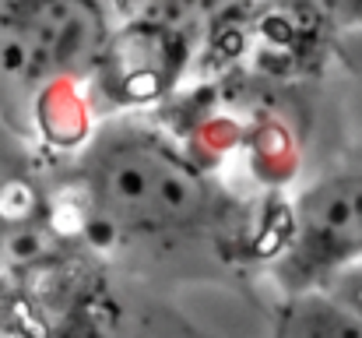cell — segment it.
Returning a JSON list of instances; mask_svg holds the SVG:
<instances>
[{"mask_svg": "<svg viewBox=\"0 0 362 338\" xmlns=\"http://www.w3.org/2000/svg\"><path fill=\"white\" fill-rule=\"evenodd\" d=\"M92 208L106 229L187 232L215 215L211 184L155 130L110 123L81 166Z\"/></svg>", "mask_w": 362, "mask_h": 338, "instance_id": "1", "label": "cell"}, {"mask_svg": "<svg viewBox=\"0 0 362 338\" xmlns=\"http://www.w3.org/2000/svg\"><path fill=\"white\" fill-rule=\"evenodd\" d=\"M106 53L99 0H0V74L25 92L46 74H81Z\"/></svg>", "mask_w": 362, "mask_h": 338, "instance_id": "2", "label": "cell"}, {"mask_svg": "<svg viewBox=\"0 0 362 338\" xmlns=\"http://www.w3.org/2000/svg\"><path fill=\"white\" fill-rule=\"evenodd\" d=\"M306 222L317 243L327 250L356 247L362 240V180H334L306 201Z\"/></svg>", "mask_w": 362, "mask_h": 338, "instance_id": "3", "label": "cell"}, {"mask_svg": "<svg viewBox=\"0 0 362 338\" xmlns=\"http://www.w3.org/2000/svg\"><path fill=\"white\" fill-rule=\"evenodd\" d=\"M292 338H362V321L334 303H306L292 321Z\"/></svg>", "mask_w": 362, "mask_h": 338, "instance_id": "4", "label": "cell"}, {"mask_svg": "<svg viewBox=\"0 0 362 338\" xmlns=\"http://www.w3.org/2000/svg\"><path fill=\"white\" fill-rule=\"evenodd\" d=\"M338 303H341L345 310H352L362 321V268L349 271V275L338 282Z\"/></svg>", "mask_w": 362, "mask_h": 338, "instance_id": "5", "label": "cell"}, {"mask_svg": "<svg viewBox=\"0 0 362 338\" xmlns=\"http://www.w3.org/2000/svg\"><path fill=\"white\" fill-rule=\"evenodd\" d=\"M327 7H334L349 18H362V0H327Z\"/></svg>", "mask_w": 362, "mask_h": 338, "instance_id": "6", "label": "cell"}]
</instances>
